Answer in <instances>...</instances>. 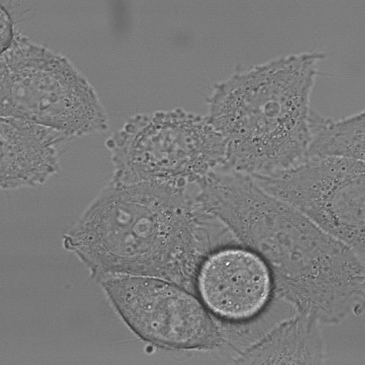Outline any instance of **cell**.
Returning a JSON list of instances; mask_svg holds the SVG:
<instances>
[{
  "mask_svg": "<svg viewBox=\"0 0 365 365\" xmlns=\"http://www.w3.org/2000/svg\"><path fill=\"white\" fill-rule=\"evenodd\" d=\"M207 208L269 267L275 295L322 324L362 309L365 259L307 217L230 169L201 183Z\"/></svg>",
  "mask_w": 365,
  "mask_h": 365,
  "instance_id": "cell-1",
  "label": "cell"
},
{
  "mask_svg": "<svg viewBox=\"0 0 365 365\" xmlns=\"http://www.w3.org/2000/svg\"><path fill=\"white\" fill-rule=\"evenodd\" d=\"M221 221L197 182H121L111 179L63 236V245L98 281L110 274L177 281L197 272L225 244Z\"/></svg>",
  "mask_w": 365,
  "mask_h": 365,
  "instance_id": "cell-2",
  "label": "cell"
},
{
  "mask_svg": "<svg viewBox=\"0 0 365 365\" xmlns=\"http://www.w3.org/2000/svg\"><path fill=\"white\" fill-rule=\"evenodd\" d=\"M324 58L319 51L278 57L211 87L206 116L226 142L224 168L268 177L305 159L310 98Z\"/></svg>",
  "mask_w": 365,
  "mask_h": 365,
  "instance_id": "cell-3",
  "label": "cell"
},
{
  "mask_svg": "<svg viewBox=\"0 0 365 365\" xmlns=\"http://www.w3.org/2000/svg\"><path fill=\"white\" fill-rule=\"evenodd\" d=\"M0 61L1 117L52 128L73 138L109 129L96 90L66 56L17 32Z\"/></svg>",
  "mask_w": 365,
  "mask_h": 365,
  "instance_id": "cell-4",
  "label": "cell"
},
{
  "mask_svg": "<svg viewBox=\"0 0 365 365\" xmlns=\"http://www.w3.org/2000/svg\"><path fill=\"white\" fill-rule=\"evenodd\" d=\"M121 182H196L222 168L226 142L206 115L175 108L137 113L106 140Z\"/></svg>",
  "mask_w": 365,
  "mask_h": 365,
  "instance_id": "cell-5",
  "label": "cell"
},
{
  "mask_svg": "<svg viewBox=\"0 0 365 365\" xmlns=\"http://www.w3.org/2000/svg\"><path fill=\"white\" fill-rule=\"evenodd\" d=\"M252 178L365 259L364 160L307 158L276 175Z\"/></svg>",
  "mask_w": 365,
  "mask_h": 365,
  "instance_id": "cell-6",
  "label": "cell"
},
{
  "mask_svg": "<svg viewBox=\"0 0 365 365\" xmlns=\"http://www.w3.org/2000/svg\"><path fill=\"white\" fill-rule=\"evenodd\" d=\"M99 282L125 322L149 343L171 349H207L222 343L207 309L170 281L110 274Z\"/></svg>",
  "mask_w": 365,
  "mask_h": 365,
  "instance_id": "cell-7",
  "label": "cell"
},
{
  "mask_svg": "<svg viewBox=\"0 0 365 365\" xmlns=\"http://www.w3.org/2000/svg\"><path fill=\"white\" fill-rule=\"evenodd\" d=\"M196 285L207 309L231 322L257 316L275 293L267 263L243 246L225 247L210 253L197 269Z\"/></svg>",
  "mask_w": 365,
  "mask_h": 365,
  "instance_id": "cell-8",
  "label": "cell"
},
{
  "mask_svg": "<svg viewBox=\"0 0 365 365\" xmlns=\"http://www.w3.org/2000/svg\"><path fill=\"white\" fill-rule=\"evenodd\" d=\"M0 139L1 188L13 190L41 185L56 174L60 157L74 138L52 128L1 117Z\"/></svg>",
  "mask_w": 365,
  "mask_h": 365,
  "instance_id": "cell-9",
  "label": "cell"
},
{
  "mask_svg": "<svg viewBox=\"0 0 365 365\" xmlns=\"http://www.w3.org/2000/svg\"><path fill=\"white\" fill-rule=\"evenodd\" d=\"M316 317L295 312L268 330L237 359L238 364H320L325 342Z\"/></svg>",
  "mask_w": 365,
  "mask_h": 365,
  "instance_id": "cell-10",
  "label": "cell"
},
{
  "mask_svg": "<svg viewBox=\"0 0 365 365\" xmlns=\"http://www.w3.org/2000/svg\"><path fill=\"white\" fill-rule=\"evenodd\" d=\"M364 110L337 120L312 110L305 158L333 157L364 160Z\"/></svg>",
  "mask_w": 365,
  "mask_h": 365,
  "instance_id": "cell-11",
  "label": "cell"
},
{
  "mask_svg": "<svg viewBox=\"0 0 365 365\" xmlns=\"http://www.w3.org/2000/svg\"><path fill=\"white\" fill-rule=\"evenodd\" d=\"M1 8V52L6 50L14 41L17 31L15 30V22L10 13L7 1L0 0Z\"/></svg>",
  "mask_w": 365,
  "mask_h": 365,
  "instance_id": "cell-12",
  "label": "cell"
}]
</instances>
